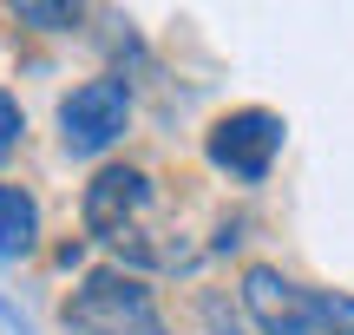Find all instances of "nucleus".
<instances>
[{
    "label": "nucleus",
    "mask_w": 354,
    "mask_h": 335,
    "mask_svg": "<svg viewBox=\"0 0 354 335\" xmlns=\"http://www.w3.org/2000/svg\"><path fill=\"white\" fill-rule=\"evenodd\" d=\"M66 329L73 335H171L158 302H151V289L131 270H92L66 296Z\"/></svg>",
    "instance_id": "2"
},
{
    "label": "nucleus",
    "mask_w": 354,
    "mask_h": 335,
    "mask_svg": "<svg viewBox=\"0 0 354 335\" xmlns=\"http://www.w3.org/2000/svg\"><path fill=\"white\" fill-rule=\"evenodd\" d=\"M33 244H39V204L20 184H0V263L33 257Z\"/></svg>",
    "instance_id": "6"
},
{
    "label": "nucleus",
    "mask_w": 354,
    "mask_h": 335,
    "mask_svg": "<svg viewBox=\"0 0 354 335\" xmlns=\"http://www.w3.org/2000/svg\"><path fill=\"white\" fill-rule=\"evenodd\" d=\"M20 132H26V112H20V99H13V92L0 86V165H7V158L20 152Z\"/></svg>",
    "instance_id": "8"
},
{
    "label": "nucleus",
    "mask_w": 354,
    "mask_h": 335,
    "mask_svg": "<svg viewBox=\"0 0 354 335\" xmlns=\"http://www.w3.org/2000/svg\"><path fill=\"white\" fill-rule=\"evenodd\" d=\"M13 20L39 26V33H66V26H79V7H39V0H20V7H13Z\"/></svg>",
    "instance_id": "7"
},
{
    "label": "nucleus",
    "mask_w": 354,
    "mask_h": 335,
    "mask_svg": "<svg viewBox=\"0 0 354 335\" xmlns=\"http://www.w3.org/2000/svg\"><path fill=\"white\" fill-rule=\"evenodd\" d=\"M282 138H289V125H282L276 112H263V105H236V112H223L210 125L203 152H210V165L223 171V178L263 184L269 171H276V158H282Z\"/></svg>",
    "instance_id": "5"
},
{
    "label": "nucleus",
    "mask_w": 354,
    "mask_h": 335,
    "mask_svg": "<svg viewBox=\"0 0 354 335\" xmlns=\"http://www.w3.org/2000/svg\"><path fill=\"white\" fill-rule=\"evenodd\" d=\"M243 309L256 335H354V296L348 289H315L295 276L250 263L243 270Z\"/></svg>",
    "instance_id": "1"
},
{
    "label": "nucleus",
    "mask_w": 354,
    "mask_h": 335,
    "mask_svg": "<svg viewBox=\"0 0 354 335\" xmlns=\"http://www.w3.org/2000/svg\"><path fill=\"white\" fill-rule=\"evenodd\" d=\"M151 204H158V191H151V178H145V171L105 165L99 178L86 184V230L99 237V244L125 250V257H151V250H145V244H151V237H145Z\"/></svg>",
    "instance_id": "3"
},
{
    "label": "nucleus",
    "mask_w": 354,
    "mask_h": 335,
    "mask_svg": "<svg viewBox=\"0 0 354 335\" xmlns=\"http://www.w3.org/2000/svg\"><path fill=\"white\" fill-rule=\"evenodd\" d=\"M125 125H131V79H118V73H99L59 99V145L73 158L112 152L125 138Z\"/></svg>",
    "instance_id": "4"
}]
</instances>
